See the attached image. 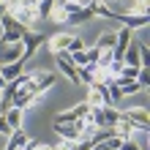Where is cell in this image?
<instances>
[{
    "mask_svg": "<svg viewBox=\"0 0 150 150\" xmlns=\"http://www.w3.org/2000/svg\"><path fill=\"white\" fill-rule=\"evenodd\" d=\"M22 52H25L22 41H16V44H0V63H3V66L16 63V60L22 57Z\"/></svg>",
    "mask_w": 150,
    "mask_h": 150,
    "instance_id": "7",
    "label": "cell"
},
{
    "mask_svg": "<svg viewBox=\"0 0 150 150\" xmlns=\"http://www.w3.org/2000/svg\"><path fill=\"white\" fill-rule=\"evenodd\" d=\"M71 112H74V117H85V115L90 112V107H87V101H82V104H76Z\"/></svg>",
    "mask_w": 150,
    "mask_h": 150,
    "instance_id": "23",
    "label": "cell"
},
{
    "mask_svg": "<svg viewBox=\"0 0 150 150\" xmlns=\"http://www.w3.org/2000/svg\"><path fill=\"white\" fill-rule=\"evenodd\" d=\"M16 150H25V147H16Z\"/></svg>",
    "mask_w": 150,
    "mask_h": 150,
    "instance_id": "30",
    "label": "cell"
},
{
    "mask_svg": "<svg viewBox=\"0 0 150 150\" xmlns=\"http://www.w3.org/2000/svg\"><path fill=\"white\" fill-rule=\"evenodd\" d=\"M120 150H142V147H139V145L134 142V139H126V142L120 145Z\"/></svg>",
    "mask_w": 150,
    "mask_h": 150,
    "instance_id": "26",
    "label": "cell"
},
{
    "mask_svg": "<svg viewBox=\"0 0 150 150\" xmlns=\"http://www.w3.org/2000/svg\"><path fill=\"white\" fill-rule=\"evenodd\" d=\"M0 68H3V63H0Z\"/></svg>",
    "mask_w": 150,
    "mask_h": 150,
    "instance_id": "31",
    "label": "cell"
},
{
    "mask_svg": "<svg viewBox=\"0 0 150 150\" xmlns=\"http://www.w3.org/2000/svg\"><path fill=\"white\" fill-rule=\"evenodd\" d=\"M52 6H55V0H38V16H41V19H49Z\"/></svg>",
    "mask_w": 150,
    "mask_h": 150,
    "instance_id": "17",
    "label": "cell"
},
{
    "mask_svg": "<svg viewBox=\"0 0 150 150\" xmlns=\"http://www.w3.org/2000/svg\"><path fill=\"white\" fill-rule=\"evenodd\" d=\"M0 28H3V36H0V44H16L22 41V33L28 30L25 25H19L11 14H3L0 16Z\"/></svg>",
    "mask_w": 150,
    "mask_h": 150,
    "instance_id": "1",
    "label": "cell"
},
{
    "mask_svg": "<svg viewBox=\"0 0 150 150\" xmlns=\"http://www.w3.org/2000/svg\"><path fill=\"white\" fill-rule=\"evenodd\" d=\"M49 22H55V25H66L68 22V11H66L63 0H55V6H52V11H49Z\"/></svg>",
    "mask_w": 150,
    "mask_h": 150,
    "instance_id": "11",
    "label": "cell"
},
{
    "mask_svg": "<svg viewBox=\"0 0 150 150\" xmlns=\"http://www.w3.org/2000/svg\"><path fill=\"white\" fill-rule=\"evenodd\" d=\"M0 74H3V79H6V82H14L16 76H22V74H25V66L19 63V60H16V63L3 66V68H0Z\"/></svg>",
    "mask_w": 150,
    "mask_h": 150,
    "instance_id": "12",
    "label": "cell"
},
{
    "mask_svg": "<svg viewBox=\"0 0 150 150\" xmlns=\"http://www.w3.org/2000/svg\"><path fill=\"white\" fill-rule=\"evenodd\" d=\"M123 63H126V66H137V68L147 66L150 63L147 47H145V44H137L134 38H131V44L126 47V52H123Z\"/></svg>",
    "mask_w": 150,
    "mask_h": 150,
    "instance_id": "2",
    "label": "cell"
},
{
    "mask_svg": "<svg viewBox=\"0 0 150 150\" xmlns=\"http://www.w3.org/2000/svg\"><path fill=\"white\" fill-rule=\"evenodd\" d=\"M87 49V47H85ZM85 49H79V52H71V63L79 68V66H87V52Z\"/></svg>",
    "mask_w": 150,
    "mask_h": 150,
    "instance_id": "18",
    "label": "cell"
},
{
    "mask_svg": "<svg viewBox=\"0 0 150 150\" xmlns=\"http://www.w3.org/2000/svg\"><path fill=\"white\" fill-rule=\"evenodd\" d=\"M137 82H139V87H142V90H147V87H150V74H147V66H142V68H139Z\"/></svg>",
    "mask_w": 150,
    "mask_h": 150,
    "instance_id": "20",
    "label": "cell"
},
{
    "mask_svg": "<svg viewBox=\"0 0 150 150\" xmlns=\"http://www.w3.org/2000/svg\"><path fill=\"white\" fill-rule=\"evenodd\" d=\"M71 38H74L71 33H55V36H52V38H47L44 44H47V47H49V52L55 55V52H63V49H68Z\"/></svg>",
    "mask_w": 150,
    "mask_h": 150,
    "instance_id": "8",
    "label": "cell"
},
{
    "mask_svg": "<svg viewBox=\"0 0 150 150\" xmlns=\"http://www.w3.org/2000/svg\"><path fill=\"white\" fill-rule=\"evenodd\" d=\"M85 47H87V44L79 38V36H74V38H71V44H68V52H79V49H85Z\"/></svg>",
    "mask_w": 150,
    "mask_h": 150,
    "instance_id": "24",
    "label": "cell"
},
{
    "mask_svg": "<svg viewBox=\"0 0 150 150\" xmlns=\"http://www.w3.org/2000/svg\"><path fill=\"white\" fill-rule=\"evenodd\" d=\"M68 3H76V6H87L90 0H68Z\"/></svg>",
    "mask_w": 150,
    "mask_h": 150,
    "instance_id": "27",
    "label": "cell"
},
{
    "mask_svg": "<svg viewBox=\"0 0 150 150\" xmlns=\"http://www.w3.org/2000/svg\"><path fill=\"white\" fill-rule=\"evenodd\" d=\"M3 87H6V79H3V74H0V90H3Z\"/></svg>",
    "mask_w": 150,
    "mask_h": 150,
    "instance_id": "28",
    "label": "cell"
},
{
    "mask_svg": "<svg viewBox=\"0 0 150 150\" xmlns=\"http://www.w3.org/2000/svg\"><path fill=\"white\" fill-rule=\"evenodd\" d=\"M87 66H96L98 63V57H101V49H96V47H87Z\"/></svg>",
    "mask_w": 150,
    "mask_h": 150,
    "instance_id": "22",
    "label": "cell"
},
{
    "mask_svg": "<svg viewBox=\"0 0 150 150\" xmlns=\"http://www.w3.org/2000/svg\"><path fill=\"white\" fill-rule=\"evenodd\" d=\"M96 49H101V52H107V49H112L115 47V33H101L98 38H96V44H93Z\"/></svg>",
    "mask_w": 150,
    "mask_h": 150,
    "instance_id": "14",
    "label": "cell"
},
{
    "mask_svg": "<svg viewBox=\"0 0 150 150\" xmlns=\"http://www.w3.org/2000/svg\"><path fill=\"white\" fill-rule=\"evenodd\" d=\"M25 150H55V147L47 145V142H38V139H30V142L25 145Z\"/></svg>",
    "mask_w": 150,
    "mask_h": 150,
    "instance_id": "21",
    "label": "cell"
},
{
    "mask_svg": "<svg viewBox=\"0 0 150 150\" xmlns=\"http://www.w3.org/2000/svg\"><path fill=\"white\" fill-rule=\"evenodd\" d=\"M104 3H107V6H109V3H115V0H104Z\"/></svg>",
    "mask_w": 150,
    "mask_h": 150,
    "instance_id": "29",
    "label": "cell"
},
{
    "mask_svg": "<svg viewBox=\"0 0 150 150\" xmlns=\"http://www.w3.org/2000/svg\"><path fill=\"white\" fill-rule=\"evenodd\" d=\"M120 117H123V120H128L137 131H147V126H150V117H147V109H145V107L120 109Z\"/></svg>",
    "mask_w": 150,
    "mask_h": 150,
    "instance_id": "5",
    "label": "cell"
},
{
    "mask_svg": "<svg viewBox=\"0 0 150 150\" xmlns=\"http://www.w3.org/2000/svg\"><path fill=\"white\" fill-rule=\"evenodd\" d=\"M0 134H11V126H8V120H6V115H0Z\"/></svg>",
    "mask_w": 150,
    "mask_h": 150,
    "instance_id": "25",
    "label": "cell"
},
{
    "mask_svg": "<svg viewBox=\"0 0 150 150\" xmlns=\"http://www.w3.org/2000/svg\"><path fill=\"white\" fill-rule=\"evenodd\" d=\"M28 142H30L28 131H25V128H16V131H11V134H8V145H6V147L16 150V147H25Z\"/></svg>",
    "mask_w": 150,
    "mask_h": 150,
    "instance_id": "10",
    "label": "cell"
},
{
    "mask_svg": "<svg viewBox=\"0 0 150 150\" xmlns=\"http://www.w3.org/2000/svg\"><path fill=\"white\" fill-rule=\"evenodd\" d=\"M44 41H47V36H44V33H38V30H30V28H28V30L22 33V47H25L22 57H19V63H22V66H25V63H28V60L38 52V47H41Z\"/></svg>",
    "mask_w": 150,
    "mask_h": 150,
    "instance_id": "3",
    "label": "cell"
},
{
    "mask_svg": "<svg viewBox=\"0 0 150 150\" xmlns=\"http://www.w3.org/2000/svg\"><path fill=\"white\" fill-rule=\"evenodd\" d=\"M101 115H104V123L107 126H115L120 120V109H115V107H101Z\"/></svg>",
    "mask_w": 150,
    "mask_h": 150,
    "instance_id": "16",
    "label": "cell"
},
{
    "mask_svg": "<svg viewBox=\"0 0 150 150\" xmlns=\"http://www.w3.org/2000/svg\"><path fill=\"white\" fill-rule=\"evenodd\" d=\"M137 74H139V68L137 66H126V63H123V68H120V79H137Z\"/></svg>",
    "mask_w": 150,
    "mask_h": 150,
    "instance_id": "19",
    "label": "cell"
},
{
    "mask_svg": "<svg viewBox=\"0 0 150 150\" xmlns=\"http://www.w3.org/2000/svg\"><path fill=\"white\" fill-rule=\"evenodd\" d=\"M55 63H57V71L63 74L68 82H74V85H79V79H76V66L71 63V52L68 49H63V52H55Z\"/></svg>",
    "mask_w": 150,
    "mask_h": 150,
    "instance_id": "6",
    "label": "cell"
},
{
    "mask_svg": "<svg viewBox=\"0 0 150 150\" xmlns=\"http://www.w3.org/2000/svg\"><path fill=\"white\" fill-rule=\"evenodd\" d=\"M76 79H79V85L90 87V85H93V68H90V66H79V68H76Z\"/></svg>",
    "mask_w": 150,
    "mask_h": 150,
    "instance_id": "15",
    "label": "cell"
},
{
    "mask_svg": "<svg viewBox=\"0 0 150 150\" xmlns=\"http://www.w3.org/2000/svg\"><path fill=\"white\" fill-rule=\"evenodd\" d=\"M87 107L96 109V107H115L112 98H109V87L107 85H101V82H93L90 87H87Z\"/></svg>",
    "mask_w": 150,
    "mask_h": 150,
    "instance_id": "4",
    "label": "cell"
},
{
    "mask_svg": "<svg viewBox=\"0 0 150 150\" xmlns=\"http://www.w3.org/2000/svg\"><path fill=\"white\" fill-rule=\"evenodd\" d=\"M90 19H96V14H93L90 6H85V8H79V11L68 14V25H85V22H90Z\"/></svg>",
    "mask_w": 150,
    "mask_h": 150,
    "instance_id": "9",
    "label": "cell"
},
{
    "mask_svg": "<svg viewBox=\"0 0 150 150\" xmlns=\"http://www.w3.org/2000/svg\"><path fill=\"white\" fill-rule=\"evenodd\" d=\"M22 112L25 109H16V107H11V109L6 112V120H8V126H11V131L22 128Z\"/></svg>",
    "mask_w": 150,
    "mask_h": 150,
    "instance_id": "13",
    "label": "cell"
}]
</instances>
